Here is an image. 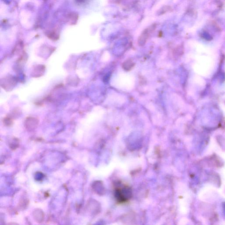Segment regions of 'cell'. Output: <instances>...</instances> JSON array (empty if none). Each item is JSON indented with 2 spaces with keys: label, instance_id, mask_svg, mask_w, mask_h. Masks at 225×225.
I'll list each match as a JSON object with an SVG mask.
<instances>
[{
  "label": "cell",
  "instance_id": "obj_1",
  "mask_svg": "<svg viewBox=\"0 0 225 225\" xmlns=\"http://www.w3.org/2000/svg\"><path fill=\"white\" fill-rule=\"evenodd\" d=\"M129 189L127 188H119L116 189V194L117 200L120 202H124L127 201L130 196Z\"/></svg>",
  "mask_w": 225,
  "mask_h": 225
},
{
  "label": "cell",
  "instance_id": "obj_2",
  "mask_svg": "<svg viewBox=\"0 0 225 225\" xmlns=\"http://www.w3.org/2000/svg\"><path fill=\"white\" fill-rule=\"evenodd\" d=\"M44 215L43 211L40 209L36 210L33 213L34 218L36 221H38V222H41L43 221Z\"/></svg>",
  "mask_w": 225,
  "mask_h": 225
}]
</instances>
